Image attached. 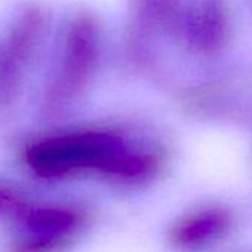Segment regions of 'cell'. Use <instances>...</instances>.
Listing matches in <instances>:
<instances>
[{"mask_svg": "<svg viewBox=\"0 0 252 252\" xmlns=\"http://www.w3.org/2000/svg\"><path fill=\"white\" fill-rule=\"evenodd\" d=\"M230 96L224 80H206L183 88L177 95V105L190 117L217 119L225 114Z\"/></svg>", "mask_w": 252, "mask_h": 252, "instance_id": "obj_8", "label": "cell"}, {"mask_svg": "<svg viewBox=\"0 0 252 252\" xmlns=\"http://www.w3.org/2000/svg\"><path fill=\"white\" fill-rule=\"evenodd\" d=\"M184 0H131L125 30V54L141 71L158 68L153 40L160 34H175Z\"/></svg>", "mask_w": 252, "mask_h": 252, "instance_id": "obj_4", "label": "cell"}, {"mask_svg": "<svg viewBox=\"0 0 252 252\" xmlns=\"http://www.w3.org/2000/svg\"><path fill=\"white\" fill-rule=\"evenodd\" d=\"M233 224L234 217L228 208L217 203L200 205L172 222L168 240L180 252H202L227 237Z\"/></svg>", "mask_w": 252, "mask_h": 252, "instance_id": "obj_6", "label": "cell"}, {"mask_svg": "<svg viewBox=\"0 0 252 252\" xmlns=\"http://www.w3.org/2000/svg\"><path fill=\"white\" fill-rule=\"evenodd\" d=\"M233 36L234 24L227 0H184L174 37L189 52L215 58L230 46Z\"/></svg>", "mask_w": 252, "mask_h": 252, "instance_id": "obj_5", "label": "cell"}, {"mask_svg": "<svg viewBox=\"0 0 252 252\" xmlns=\"http://www.w3.org/2000/svg\"><path fill=\"white\" fill-rule=\"evenodd\" d=\"M104 45V24L95 12L83 9L70 17L39 99L46 119L64 116L83 98L102 63Z\"/></svg>", "mask_w": 252, "mask_h": 252, "instance_id": "obj_2", "label": "cell"}, {"mask_svg": "<svg viewBox=\"0 0 252 252\" xmlns=\"http://www.w3.org/2000/svg\"><path fill=\"white\" fill-rule=\"evenodd\" d=\"M76 237L51 233L23 231L5 249V252H70Z\"/></svg>", "mask_w": 252, "mask_h": 252, "instance_id": "obj_9", "label": "cell"}, {"mask_svg": "<svg viewBox=\"0 0 252 252\" xmlns=\"http://www.w3.org/2000/svg\"><path fill=\"white\" fill-rule=\"evenodd\" d=\"M30 199L18 189L0 183V221L17 222Z\"/></svg>", "mask_w": 252, "mask_h": 252, "instance_id": "obj_10", "label": "cell"}, {"mask_svg": "<svg viewBox=\"0 0 252 252\" xmlns=\"http://www.w3.org/2000/svg\"><path fill=\"white\" fill-rule=\"evenodd\" d=\"M49 30V17L39 3L24 5L0 40V113L12 111L24 92L29 73Z\"/></svg>", "mask_w": 252, "mask_h": 252, "instance_id": "obj_3", "label": "cell"}, {"mask_svg": "<svg viewBox=\"0 0 252 252\" xmlns=\"http://www.w3.org/2000/svg\"><path fill=\"white\" fill-rule=\"evenodd\" d=\"M91 222L89 212L74 203L30 200L17 220L23 231L79 237Z\"/></svg>", "mask_w": 252, "mask_h": 252, "instance_id": "obj_7", "label": "cell"}, {"mask_svg": "<svg viewBox=\"0 0 252 252\" xmlns=\"http://www.w3.org/2000/svg\"><path fill=\"white\" fill-rule=\"evenodd\" d=\"M248 2H249V6H251V9H252V0H248Z\"/></svg>", "mask_w": 252, "mask_h": 252, "instance_id": "obj_11", "label": "cell"}, {"mask_svg": "<svg viewBox=\"0 0 252 252\" xmlns=\"http://www.w3.org/2000/svg\"><path fill=\"white\" fill-rule=\"evenodd\" d=\"M23 163L43 181L96 177L113 186H146L156 169L149 135L117 125H86L30 141Z\"/></svg>", "mask_w": 252, "mask_h": 252, "instance_id": "obj_1", "label": "cell"}]
</instances>
